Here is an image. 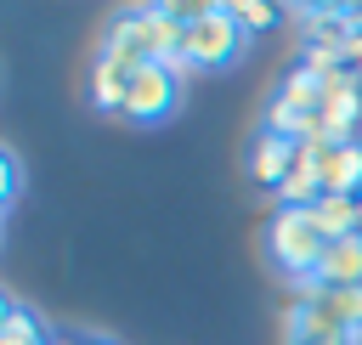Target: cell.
I'll return each mask as SVG.
<instances>
[{
  "label": "cell",
  "mask_w": 362,
  "mask_h": 345,
  "mask_svg": "<svg viewBox=\"0 0 362 345\" xmlns=\"http://www.w3.org/2000/svg\"><path fill=\"white\" fill-rule=\"evenodd\" d=\"M322 255H328V238H322V226H317L311 209H277V215H272V260H277L294 283L317 277Z\"/></svg>",
  "instance_id": "cell-1"
},
{
  "label": "cell",
  "mask_w": 362,
  "mask_h": 345,
  "mask_svg": "<svg viewBox=\"0 0 362 345\" xmlns=\"http://www.w3.org/2000/svg\"><path fill=\"white\" fill-rule=\"evenodd\" d=\"M243 51V28L232 17V6H198V17L187 23V68H226Z\"/></svg>",
  "instance_id": "cell-2"
},
{
  "label": "cell",
  "mask_w": 362,
  "mask_h": 345,
  "mask_svg": "<svg viewBox=\"0 0 362 345\" xmlns=\"http://www.w3.org/2000/svg\"><path fill=\"white\" fill-rule=\"evenodd\" d=\"M317 124H322V141H356L362 136V79L351 68L328 74L322 79V102H317Z\"/></svg>",
  "instance_id": "cell-3"
},
{
  "label": "cell",
  "mask_w": 362,
  "mask_h": 345,
  "mask_svg": "<svg viewBox=\"0 0 362 345\" xmlns=\"http://www.w3.org/2000/svg\"><path fill=\"white\" fill-rule=\"evenodd\" d=\"M175 90H181V79H175L164 62H141V68H136V79H130L124 113H130L136 124H158V119H170V113H175Z\"/></svg>",
  "instance_id": "cell-4"
},
{
  "label": "cell",
  "mask_w": 362,
  "mask_h": 345,
  "mask_svg": "<svg viewBox=\"0 0 362 345\" xmlns=\"http://www.w3.org/2000/svg\"><path fill=\"white\" fill-rule=\"evenodd\" d=\"M294 153H300V147H294L288 136L260 130V136L249 141V158H243V164H249V181H260V187H272V192H277V187L294 175Z\"/></svg>",
  "instance_id": "cell-5"
},
{
  "label": "cell",
  "mask_w": 362,
  "mask_h": 345,
  "mask_svg": "<svg viewBox=\"0 0 362 345\" xmlns=\"http://www.w3.org/2000/svg\"><path fill=\"white\" fill-rule=\"evenodd\" d=\"M317 175H322V192L362 198V141H334V147H322Z\"/></svg>",
  "instance_id": "cell-6"
},
{
  "label": "cell",
  "mask_w": 362,
  "mask_h": 345,
  "mask_svg": "<svg viewBox=\"0 0 362 345\" xmlns=\"http://www.w3.org/2000/svg\"><path fill=\"white\" fill-rule=\"evenodd\" d=\"M300 294H305V305H322L339 328L362 334V288H334V283H322V277H305Z\"/></svg>",
  "instance_id": "cell-7"
},
{
  "label": "cell",
  "mask_w": 362,
  "mask_h": 345,
  "mask_svg": "<svg viewBox=\"0 0 362 345\" xmlns=\"http://www.w3.org/2000/svg\"><path fill=\"white\" fill-rule=\"evenodd\" d=\"M288 345H356V334L351 328H339L322 305H294V317H288Z\"/></svg>",
  "instance_id": "cell-8"
},
{
  "label": "cell",
  "mask_w": 362,
  "mask_h": 345,
  "mask_svg": "<svg viewBox=\"0 0 362 345\" xmlns=\"http://www.w3.org/2000/svg\"><path fill=\"white\" fill-rule=\"evenodd\" d=\"M317 277L334 283V288H362V232L356 238H334L322 266H317Z\"/></svg>",
  "instance_id": "cell-9"
},
{
  "label": "cell",
  "mask_w": 362,
  "mask_h": 345,
  "mask_svg": "<svg viewBox=\"0 0 362 345\" xmlns=\"http://www.w3.org/2000/svg\"><path fill=\"white\" fill-rule=\"evenodd\" d=\"M311 215H317V226H322V238H328V243H334V238H356V232H362V198L322 192Z\"/></svg>",
  "instance_id": "cell-10"
},
{
  "label": "cell",
  "mask_w": 362,
  "mask_h": 345,
  "mask_svg": "<svg viewBox=\"0 0 362 345\" xmlns=\"http://www.w3.org/2000/svg\"><path fill=\"white\" fill-rule=\"evenodd\" d=\"M0 345H57V339H51V328H45L28 305H6V317H0Z\"/></svg>",
  "instance_id": "cell-11"
},
{
  "label": "cell",
  "mask_w": 362,
  "mask_h": 345,
  "mask_svg": "<svg viewBox=\"0 0 362 345\" xmlns=\"http://www.w3.org/2000/svg\"><path fill=\"white\" fill-rule=\"evenodd\" d=\"M124 96H130V79H124L119 68L96 62V68H90V102H96L102 113H124Z\"/></svg>",
  "instance_id": "cell-12"
},
{
  "label": "cell",
  "mask_w": 362,
  "mask_h": 345,
  "mask_svg": "<svg viewBox=\"0 0 362 345\" xmlns=\"http://www.w3.org/2000/svg\"><path fill=\"white\" fill-rule=\"evenodd\" d=\"M232 17H238V28H243V34H260V28H272V23H277V6H249V0H238V6H232Z\"/></svg>",
  "instance_id": "cell-13"
},
{
  "label": "cell",
  "mask_w": 362,
  "mask_h": 345,
  "mask_svg": "<svg viewBox=\"0 0 362 345\" xmlns=\"http://www.w3.org/2000/svg\"><path fill=\"white\" fill-rule=\"evenodd\" d=\"M17 187H23V164H17V153L6 147V153H0V204H11Z\"/></svg>",
  "instance_id": "cell-14"
},
{
  "label": "cell",
  "mask_w": 362,
  "mask_h": 345,
  "mask_svg": "<svg viewBox=\"0 0 362 345\" xmlns=\"http://www.w3.org/2000/svg\"><path fill=\"white\" fill-rule=\"evenodd\" d=\"M57 345H79V339H57Z\"/></svg>",
  "instance_id": "cell-15"
},
{
  "label": "cell",
  "mask_w": 362,
  "mask_h": 345,
  "mask_svg": "<svg viewBox=\"0 0 362 345\" xmlns=\"http://www.w3.org/2000/svg\"><path fill=\"white\" fill-rule=\"evenodd\" d=\"M356 141H362V136H356Z\"/></svg>",
  "instance_id": "cell-16"
}]
</instances>
